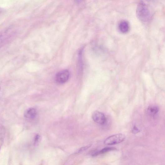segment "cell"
<instances>
[{"label":"cell","mask_w":165,"mask_h":165,"mask_svg":"<svg viewBox=\"0 0 165 165\" xmlns=\"http://www.w3.org/2000/svg\"><path fill=\"white\" fill-rule=\"evenodd\" d=\"M2 9L1 8H0V13H1L2 12Z\"/></svg>","instance_id":"obj_14"},{"label":"cell","mask_w":165,"mask_h":165,"mask_svg":"<svg viewBox=\"0 0 165 165\" xmlns=\"http://www.w3.org/2000/svg\"><path fill=\"white\" fill-rule=\"evenodd\" d=\"M91 145H87V146L82 148L79 149L78 151H77L76 153H80L85 151L89 148L90 147H91Z\"/></svg>","instance_id":"obj_10"},{"label":"cell","mask_w":165,"mask_h":165,"mask_svg":"<svg viewBox=\"0 0 165 165\" xmlns=\"http://www.w3.org/2000/svg\"><path fill=\"white\" fill-rule=\"evenodd\" d=\"M92 118L95 122L100 124H104L106 120L104 115L98 111H95L93 113Z\"/></svg>","instance_id":"obj_5"},{"label":"cell","mask_w":165,"mask_h":165,"mask_svg":"<svg viewBox=\"0 0 165 165\" xmlns=\"http://www.w3.org/2000/svg\"><path fill=\"white\" fill-rule=\"evenodd\" d=\"M37 111L33 108L29 109L27 110L24 114V117L27 119L32 120L34 119L36 117Z\"/></svg>","instance_id":"obj_6"},{"label":"cell","mask_w":165,"mask_h":165,"mask_svg":"<svg viewBox=\"0 0 165 165\" xmlns=\"http://www.w3.org/2000/svg\"><path fill=\"white\" fill-rule=\"evenodd\" d=\"M126 137L125 134L122 133L115 134L107 138L104 143L106 145H112L117 144L123 142Z\"/></svg>","instance_id":"obj_2"},{"label":"cell","mask_w":165,"mask_h":165,"mask_svg":"<svg viewBox=\"0 0 165 165\" xmlns=\"http://www.w3.org/2000/svg\"><path fill=\"white\" fill-rule=\"evenodd\" d=\"M4 138L2 135H0V149L2 147L4 143Z\"/></svg>","instance_id":"obj_12"},{"label":"cell","mask_w":165,"mask_h":165,"mask_svg":"<svg viewBox=\"0 0 165 165\" xmlns=\"http://www.w3.org/2000/svg\"><path fill=\"white\" fill-rule=\"evenodd\" d=\"M40 138V137L39 135L37 134L36 135L35 137L34 141V143L35 144H36L38 142Z\"/></svg>","instance_id":"obj_13"},{"label":"cell","mask_w":165,"mask_h":165,"mask_svg":"<svg viewBox=\"0 0 165 165\" xmlns=\"http://www.w3.org/2000/svg\"><path fill=\"white\" fill-rule=\"evenodd\" d=\"M70 75L68 70H65L61 71L56 74L55 80L57 83L60 84L65 83L68 80Z\"/></svg>","instance_id":"obj_4"},{"label":"cell","mask_w":165,"mask_h":165,"mask_svg":"<svg viewBox=\"0 0 165 165\" xmlns=\"http://www.w3.org/2000/svg\"><path fill=\"white\" fill-rule=\"evenodd\" d=\"M15 34V31L11 28L8 29L0 34V47L10 40Z\"/></svg>","instance_id":"obj_3"},{"label":"cell","mask_w":165,"mask_h":165,"mask_svg":"<svg viewBox=\"0 0 165 165\" xmlns=\"http://www.w3.org/2000/svg\"><path fill=\"white\" fill-rule=\"evenodd\" d=\"M134 134H136L139 132V129L135 126H134L132 131Z\"/></svg>","instance_id":"obj_11"},{"label":"cell","mask_w":165,"mask_h":165,"mask_svg":"<svg viewBox=\"0 0 165 165\" xmlns=\"http://www.w3.org/2000/svg\"><path fill=\"white\" fill-rule=\"evenodd\" d=\"M137 14L140 20L143 22H147L150 18V14L149 9L147 6L142 2L140 3L138 5Z\"/></svg>","instance_id":"obj_1"},{"label":"cell","mask_w":165,"mask_h":165,"mask_svg":"<svg viewBox=\"0 0 165 165\" xmlns=\"http://www.w3.org/2000/svg\"><path fill=\"white\" fill-rule=\"evenodd\" d=\"M115 150H116V148L113 147L105 148L99 151L95 152L93 154L92 156L93 157H95L97 156H98L99 154H104Z\"/></svg>","instance_id":"obj_8"},{"label":"cell","mask_w":165,"mask_h":165,"mask_svg":"<svg viewBox=\"0 0 165 165\" xmlns=\"http://www.w3.org/2000/svg\"><path fill=\"white\" fill-rule=\"evenodd\" d=\"M0 90H1V87H0Z\"/></svg>","instance_id":"obj_15"},{"label":"cell","mask_w":165,"mask_h":165,"mask_svg":"<svg viewBox=\"0 0 165 165\" xmlns=\"http://www.w3.org/2000/svg\"><path fill=\"white\" fill-rule=\"evenodd\" d=\"M148 110L151 114L154 115L158 113L159 109L157 107L153 106L149 107Z\"/></svg>","instance_id":"obj_9"},{"label":"cell","mask_w":165,"mask_h":165,"mask_svg":"<svg viewBox=\"0 0 165 165\" xmlns=\"http://www.w3.org/2000/svg\"><path fill=\"white\" fill-rule=\"evenodd\" d=\"M119 28L120 31L122 33H127L129 30V24L127 22L123 21L120 23Z\"/></svg>","instance_id":"obj_7"}]
</instances>
